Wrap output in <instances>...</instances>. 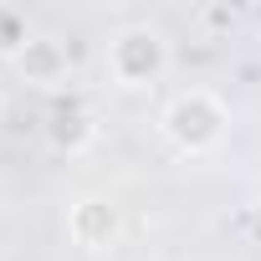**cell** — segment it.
<instances>
[{
	"label": "cell",
	"instance_id": "4",
	"mask_svg": "<svg viewBox=\"0 0 261 261\" xmlns=\"http://www.w3.org/2000/svg\"><path fill=\"white\" fill-rule=\"evenodd\" d=\"M46 144L57 149V154H87L92 144H97V118H92V108L82 102V97H62L57 108H51V118H46Z\"/></svg>",
	"mask_w": 261,
	"mask_h": 261
},
{
	"label": "cell",
	"instance_id": "3",
	"mask_svg": "<svg viewBox=\"0 0 261 261\" xmlns=\"http://www.w3.org/2000/svg\"><path fill=\"white\" fill-rule=\"evenodd\" d=\"M118 230H123V215H118L113 200H102V195L72 200V210H67V241H72V246H82V251H108V246L118 241Z\"/></svg>",
	"mask_w": 261,
	"mask_h": 261
},
{
	"label": "cell",
	"instance_id": "8",
	"mask_svg": "<svg viewBox=\"0 0 261 261\" xmlns=\"http://www.w3.org/2000/svg\"><path fill=\"white\" fill-rule=\"evenodd\" d=\"M246 236L261 246V205H251V215H246Z\"/></svg>",
	"mask_w": 261,
	"mask_h": 261
},
{
	"label": "cell",
	"instance_id": "7",
	"mask_svg": "<svg viewBox=\"0 0 261 261\" xmlns=\"http://www.w3.org/2000/svg\"><path fill=\"white\" fill-rule=\"evenodd\" d=\"M200 21H205L210 31H230V26H236V11H230V6H205Z\"/></svg>",
	"mask_w": 261,
	"mask_h": 261
},
{
	"label": "cell",
	"instance_id": "9",
	"mask_svg": "<svg viewBox=\"0 0 261 261\" xmlns=\"http://www.w3.org/2000/svg\"><path fill=\"white\" fill-rule=\"evenodd\" d=\"M0 123H6V97H0Z\"/></svg>",
	"mask_w": 261,
	"mask_h": 261
},
{
	"label": "cell",
	"instance_id": "5",
	"mask_svg": "<svg viewBox=\"0 0 261 261\" xmlns=\"http://www.w3.org/2000/svg\"><path fill=\"white\" fill-rule=\"evenodd\" d=\"M16 72H21V82H31V87H67V82H72V57H67V46H62L57 36L36 31V36L21 46Z\"/></svg>",
	"mask_w": 261,
	"mask_h": 261
},
{
	"label": "cell",
	"instance_id": "6",
	"mask_svg": "<svg viewBox=\"0 0 261 261\" xmlns=\"http://www.w3.org/2000/svg\"><path fill=\"white\" fill-rule=\"evenodd\" d=\"M36 31H31V21H26V11H16V6H0V57H21V46L31 41Z\"/></svg>",
	"mask_w": 261,
	"mask_h": 261
},
{
	"label": "cell",
	"instance_id": "2",
	"mask_svg": "<svg viewBox=\"0 0 261 261\" xmlns=\"http://www.w3.org/2000/svg\"><path fill=\"white\" fill-rule=\"evenodd\" d=\"M108 77L118 87H154L169 72V41L154 26H123L108 41Z\"/></svg>",
	"mask_w": 261,
	"mask_h": 261
},
{
	"label": "cell",
	"instance_id": "1",
	"mask_svg": "<svg viewBox=\"0 0 261 261\" xmlns=\"http://www.w3.org/2000/svg\"><path fill=\"white\" fill-rule=\"evenodd\" d=\"M159 128H164V139H169L179 154H210V149H220V139H225L230 113H225V102H220L215 92L190 87V92H174V97H169Z\"/></svg>",
	"mask_w": 261,
	"mask_h": 261
}]
</instances>
